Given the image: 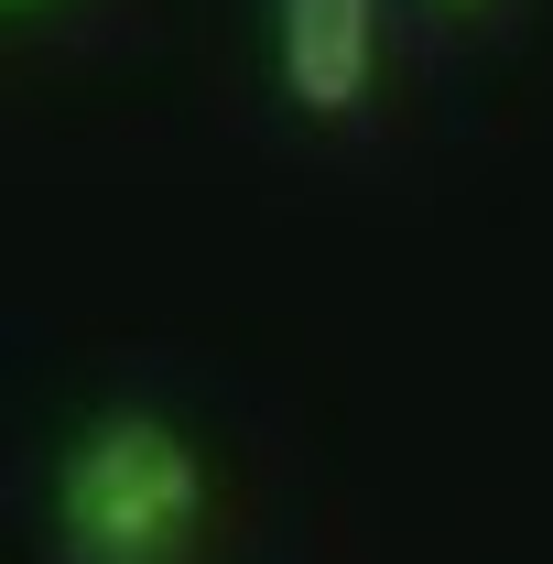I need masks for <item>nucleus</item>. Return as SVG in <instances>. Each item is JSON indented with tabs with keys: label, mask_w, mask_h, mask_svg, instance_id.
I'll use <instances>...</instances> for the list:
<instances>
[{
	"label": "nucleus",
	"mask_w": 553,
	"mask_h": 564,
	"mask_svg": "<svg viewBox=\"0 0 553 564\" xmlns=\"http://www.w3.org/2000/svg\"><path fill=\"white\" fill-rule=\"evenodd\" d=\"M55 532L76 564H185L207 532V456L163 413H98L55 456Z\"/></svg>",
	"instance_id": "1"
},
{
	"label": "nucleus",
	"mask_w": 553,
	"mask_h": 564,
	"mask_svg": "<svg viewBox=\"0 0 553 564\" xmlns=\"http://www.w3.org/2000/svg\"><path fill=\"white\" fill-rule=\"evenodd\" d=\"M261 33H272V87L293 120L337 131L380 98V33H391V0H261Z\"/></svg>",
	"instance_id": "2"
},
{
	"label": "nucleus",
	"mask_w": 553,
	"mask_h": 564,
	"mask_svg": "<svg viewBox=\"0 0 553 564\" xmlns=\"http://www.w3.org/2000/svg\"><path fill=\"white\" fill-rule=\"evenodd\" d=\"M434 11H499V0H434Z\"/></svg>",
	"instance_id": "3"
},
{
	"label": "nucleus",
	"mask_w": 553,
	"mask_h": 564,
	"mask_svg": "<svg viewBox=\"0 0 553 564\" xmlns=\"http://www.w3.org/2000/svg\"><path fill=\"white\" fill-rule=\"evenodd\" d=\"M22 11H33V0H22Z\"/></svg>",
	"instance_id": "4"
}]
</instances>
